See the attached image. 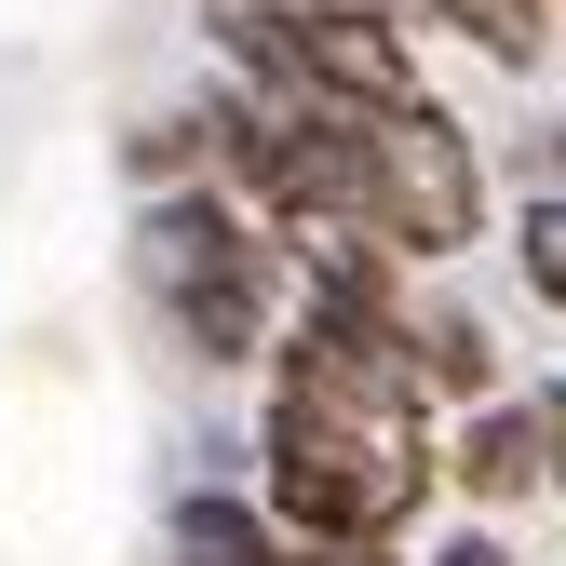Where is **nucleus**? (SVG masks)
Returning a JSON list of instances; mask_svg holds the SVG:
<instances>
[{"label":"nucleus","instance_id":"obj_1","mask_svg":"<svg viewBox=\"0 0 566 566\" xmlns=\"http://www.w3.org/2000/svg\"><path fill=\"white\" fill-rule=\"evenodd\" d=\"M432 365L365 256H324L311 324L270 350V513L297 539H405L432 500Z\"/></svg>","mask_w":566,"mask_h":566},{"label":"nucleus","instance_id":"obj_2","mask_svg":"<svg viewBox=\"0 0 566 566\" xmlns=\"http://www.w3.org/2000/svg\"><path fill=\"white\" fill-rule=\"evenodd\" d=\"M135 283H149V311L202 350V365H256V350H283V337H270L283 270H270L256 217L217 202V189H176V202L135 217Z\"/></svg>","mask_w":566,"mask_h":566},{"label":"nucleus","instance_id":"obj_3","mask_svg":"<svg viewBox=\"0 0 566 566\" xmlns=\"http://www.w3.org/2000/svg\"><path fill=\"white\" fill-rule=\"evenodd\" d=\"M350 189H365V243L378 256H459L485 217L472 135L418 95V108H350Z\"/></svg>","mask_w":566,"mask_h":566},{"label":"nucleus","instance_id":"obj_4","mask_svg":"<svg viewBox=\"0 0 566 566\" xmlns=\"http://www.w3.org/2000/svg\"><path fill=\"white\" fill-rule=\"evenodd\" d=\"M553 446H566L553 391L539 405H485L472 446H459V485H472V500H526V485H553Z\"/></svg>","mask_w":566,"mask_h":566},{"label":"nucleus","instance_id":"obj_5","mask_svg":"<svg viewBox=\"0 0 566 566\" xmlns=\"http://www.w3.org/2000/svg\"><path fill=\"white\" fill-rule=\"evenodd\" d=\"M176 566H297V526L243 513V500H189L176 513Z\"/></svg>","mask_w":566,"mask_h":566},{"label":"nucleus","instance_id":"obj_6","mask_svg":"<svg viewBox=\"0 0 566 566\" xmlns=\"http://www.w3.org/2000/svg\"><path fill=\"white\" fill-rule=\"evenodd\" d=\"M432 28H459L472 54H500V67H539V41H553V0H432Z\"/></svg>","mask_w":566,"mask_h":566},{"label":"nucleus","instance_id":"obj_7","mask_svg":"<svg viewBox=\"0 0 566 566\" xmlns=\"http://www.w3.org/2000/svg\"><path fill=\"white\" fill-rule=\"evenodd\" d=\"M513 256H526V297H539V311H566V202H526Z\"/></svg>","mask_w":566,"mask_h":566},{"label":"nucleus","instance_id":"obj_8","mask_svg":"<svg viewBox=\"0 0 566 566\" xmlns=\"http://www.w3.org/2000/svg\"><path fill=\"white\" fill-rule=\"evenodd\" d=\"M432 566H513V553H500V539H446Z\"/></svg>","mask_w":566,"mask_h":566},{"label":"nucleus","instance_id":"obj_9","mask_svg":"<svg viewBox=\"0 0 566 566\" xmlns=\"http://www.w3.org/2000/svg\"><path fill=\"white\" fill-rule=\"evenodd\" d=\"M283 14H297V0H283Z\"/></svg>","mask_w":566,"mask_h":566}]
</instances>
